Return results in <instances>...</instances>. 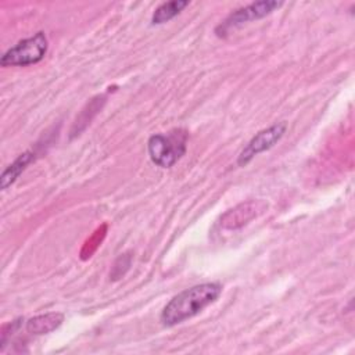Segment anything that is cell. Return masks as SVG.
<instances>
[{"instance_id":"1","label":"cell","mask_w":355,"mask_h":355,"mask_svg":"<svg viewBox=\"0 0 355 355\" xmlns=\"http://www.w3.org/2000/svg\"><path fill=\"white\" fill-rule=\"evenodd\" d=\"M222 293L219 283H201L180 291L162 309L161 322L165 326H175L196 315L215 302Z\"/></svg>"},{"instance_id":"2","label":"cell","mask_w":355,"mask_h":355,"mask_svg":"<svg viewBox=\"0 0 355 355\" xmlns=\"http://www.w3.org/2000/svg\"><path fill=\"white\" fill-rule=\"evenodd\" d=\"M187 133L182 129L169 132L168 135H153L148 139L147 150L151 161L162 168H171L186 153Z\"/></svg>"},{"instance_id":"3","label":"cell","mask_w":355,"mask_h":355,"mask_svg":"<svg viewBox=\"0 0 355 355\" xmlns=\"http://www.w3.org/2000/svg\"><path fill=\"white\" fill-rule=\"evenodd\" d=\"M47 51V37L37 32L31 37L18 42L0 58L1 67H25L39 62Z\"/></svg>"},{"instance_id":"4","label":"cell","mask_w":355,"mask_h":355,"mask_svg":"<svg viewBox=\"0 0 355 355\" xmlns=\"http://www.w3.org/2000/svg\"><path fill=\"white\" fill-rule=\"evenodd\" d=\"M286 128H287L286 122H279V123L269 126L268 129L258 132L240 153V155L237 158V164L244 166L259 153H263V151L272 148L283 137Z\"/></svg>"},{"instance_id":"5","label":"cell","mask_w":355,"mask_h":355,"mask_svg":"<svg viewBox=\"0 0 355 355\" xmlns=\"http://www.w3.org/2000/svg\"><path fill=\"white\" fill-rule=\"evenodd\" d=\"M282 4H283L282 1H275V0H263V1L251 3L243 8H239L234 12H232L219 28L223 32H227L232 28L240 26L248 21L259 19V18L270 14L273 10L279 8Z\"/></svg>"},{"instance_id":"6","label":"cell","mask_w":355,"mask_h":355,"mask_svg":"<svg viewBox=\"0 0 355 355\" xmlns=\"http://www.w3.org/2000/svg\"><path fill=\"white\" fill-rule=\"evenodd\" d=\"M266 208H268V204L262 200L241 202L222 215L220 226L229 230L240 229L244 225H247L250 220L257 218L259 214L266 211Z\"/></svg>"},{"instance_id":"7","label":"cell","mask_w":355,"mask_h":355,"mask_svg":"<svg viewBox=\"0 0 355 355\" xmlns=\"http://www.w3.org/2000/svg\"><path fill=\"white\" fill-rule=\"evenodd\" d=\"M64 322V315L60 312H49V313H43V315H37L31 318L26 322V330L31 334H47L55 329H58L61 326V323Z\"/></svg>"},{"instance_id":"8","label":"cell","mask_w":355,"mask_h":355,"mask_svg":"<svg viewBox=\"0 0 355 355\" xmlns=\"http://www.w3.org/2000/svg\"><path fill=\"white\" fill-rule=\"evenodd\" d=\"M33 159H35V154L32 151H25L21 155H18V158L11 165H8L1 173V178H0L1 190H6L8 186H11Z\"/></svg>"},{"instance_id":"9","label":"cell","mask_w":355,"mask_h":355,"mask_svg":"<svg viewBox=\"0 0 355 355\" xmlns=\"http://www.w3.org/2000/svg\"><path fill=\"white\" fill-rule=\"evenodd\" d=\"M187 6H189L187 0H172L168 3H162L153 14V18H151L153 25H159V24L168 22Z\"/></svg>"}]
</instances>
